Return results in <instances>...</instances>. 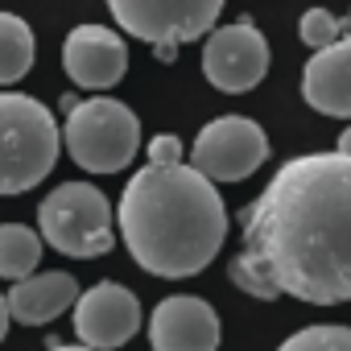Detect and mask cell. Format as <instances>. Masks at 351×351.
Returning a JSON list of instances; mask_svg holds the SVG:
<instances>
[{
    "label": "cell",
    "instance_id": "cell-1",
    "mask_svg": "<svg viewBox=\"0 0 351 351\" xmlns=\"http://www.w3.org/2000/svg\"><path fill=\"white\" fill-rule=\"evenodd\" d=\"M232 281L261 302H351V157L302 153L273 173L244 211Z\"/></svg>",
    "mask_w": 351,
    "mask_h": 351
},
{
    "label": "cell",
    "instance_id": "cell-2",
    "mask_svg": "<svg viewBox=\"0 0 351 351\" xmlns=\"http://www.w3.org/2000/svg\"><path fill=\"white\" fill-rule=\"evenodd\" d=\"M116 223L128 256L153 277H195L228 240V207L211 178L186 161L141 165L120 203Z\"/></svg>",
    "mask_w": 351,
    "mask_h": 351
},
{
    "label": "cell",
    "instance_id": "cell-3",
    "mask_svg": "<svg viewBox=\"0 0 351 351\" xmlns=\"http://www.w3.org/2000/svg\"><path fill=\"white\" fill-rule=\"evenodd\" d=\"M62 149L54 112L21 91H0V195H25L50 178Z\"/></svg>",
    "mask_w": 351,
    "mask_h": 351
},
{
    "label": "cell",
    "instance_id": "cell-4",
    "mask_svg": "<svg viewBox=\"0 0 351 351\" xmlns=\"http://www.w3.org/2000/svg\"><path fill=\"white\" fill-rule=\"evenodd\" d=\"M62 145L75 165L87 173H120L132 165L141 149V120L128 104L95 95V99H75L66 108L62 124Z\"/></svg>",
    "mask_w": 351,
    "mask_h": 351
},
{
    "label": "cell",
    "instance_id": "cell-5",
    "mask_svg": "<svg viewBox=\"0 0 351 351\" xmlns=\"http://www.w3.org/2000/svg\"><path fill=\"white\" fill-rule=\"evenodd\" d=\"M38 236L62 256L91 261L112 252V203L91 182H62L38 203Z\"/></svg>",
    "mask_w": 351,
    "mask_h": 351
},
{
    "label": "cell",
    "instance_id": "cell-6",
    "mask_svg": "<svg viewBox=\"0 0 351 351\" xmlns=\"http://www.w3.org/2000/svg\"><path fill=\"white\" fill-rule=\"evenodd\" d=\"M108 13L149 46H182L215 29L223 0H108Z\"/></svg>",
    "mask_w": 351,
    "mask_h": 351
},
{
    "label": "cell",
    "instance_id": "cell-7",
    "mask_svg": "<svg viewBox=\"0 0 351 351\" xmlns=\"http://www.w3.org/2000/svg\"><path fill=\"white\" fill-rule=\"evenodd\" d=\"M269 161V136L248 116H215L191 145V165L211 182H244Z\"/></svg>",
    "mask_w": 351,
    "mask_h": 351
},
{
    "label": "cell",
    "instance_id": "cell-8",
    "mask_svg": "<svg viewBox=\"0 0 351 351\" xmlns=\"http://www.w3.org/2000/svg\"><path fill=\"white\" fill-rule=\"evenodd\" d=\"M269 42L252 21L215 25L203 42V75L215 91L244 95L269 75Z\"/></svg>",
    "mask_w": 351,
    "mask_h": 351
},
{
    "label": "cell",
    "instance_id": "cell-9",
    "mask_svg": "<svg viewBox=\"0 0 351 351\" xmlns=\"http://www.w3.org/2000/svg\"><path fill=\"white\" fill-rule=\"evenodd\" d=\"M75 335L83 347L116 351L141 330V302L120 281H99L75 298Z\"/></svg>",
    "mask_w": 351,
    "mask_h": 351
},
{
    "label": "cell",
    "instance_id": "cell-10",
    "mask_svg": "<svg viewBox=\"0 0 351 351\" xmlns=\"http://www.w3.org/2000/svg\"><path fill=\"white\" fill-rule=\"evenodd\" d=\"M153 351H219V314L195 293L161 298L149 314Z\"/></svg>",
    "mask_w": 351,
    "mask_h": 351
},
{
    "label": "cell",
    "instance_id": "cell-11",
    "mask_svg": "<svg viewBox=\"0 0 351 351\" xmlns=\"http://www.w3.org/2000/svg\"><path fill=\"white\" fill-rule=\"evenodd\" d=\"M62 66L75 87L108 91L128 71V46L108 25H75L62 42Z\"/></svg>",
    "mask_w": 351,
    "mask_h": 351
},
{
    "label": "cell",
    "instance_id": "cell-12",
    "mask_svg": "<svg viewBox=\"0 0 351 351\" xmlns=\"http://www.w3.org/2000/svg\"><path fill=\"white\" fill-rule=\"evenodd\" d=\"M302 99L322 116L351 120V38H335L310 54L302 71Z\"/></svg>",
    "mask_w": 351,
    "mask_h": 351
},
{
    "label": "cell",
    "instance_id": "cell-13",
    "mask_svg": "<svg viewBox=\"0 0 351 351\" xmlns=\"http://www.w3.org/2000/svg\"><path fill=\"white\" fill-rule=\"evenodd\" d=\"M79 298V281L62 269L54 273H29L21 281H13V289L5 293L9 302V318H17L21 326H42L54 322L58 314H66Z\"/></svg>",
    "mask_w": 351,
    "mask_h": 351
},
{
    "label": "cell",
    "instance_id": "cell-14",
    "mask_svg": "<svg viewBox=\"0 0 351 351\" xmlns=\"http://www.w3.org/2000/svg\"><path fill=\"white\" fill-rule=\"evenodd\" d=\"M34 54H38V46H34L29 21L17 13H0V87L25 79L34 66Z\"/></svg>",
    "mask_w": 351,
    "mask_h": 351
},
{
    "label": "cell",
    "instance_id": "cell-15",
    "mask_svg": "<svg viewBox=\"0 0 351 351\" xmlns=\"http://www.w3.org/2000/svg\"><path fill=\"white\" fill-rule=\"evenodd\" d=\"M42 248H46V244H42L38 228L0 223V277H5V281H21V277L38 273Z\"/></svg>",
    "mask_w": 351,
    "mask_h": 351
},
{
    "label": "cell",
    "instance_id": "cell-16",
    "mask_svg": "<svg viewBox=\"0 0 351 351\" xmlns=\"http://www.w3.org/2000/svg\"><path fill=\"white\" fill-rule=\"evenodd\" d=\"M277 351H351V326H302Z\"/></svg>",
    "mask_w": 351,
    "mask_h": 351
},
{
    "label": "cell",
    "instance_id": "cell-17",
    "mask_svg": "<svg viewBox=\"0 0 351 351\" xmlns=\"http://www.w3.org/2000/svg\"><path fill=\"white\" fill-rule=\"evenodd\" d=\"M298 34H302V42H306L310 50H322V46H330L335 38H343V21H339L330 9H306Z\"/></svg>",
    "mask_w": 351,
    "mask_h": 351
},
{
    "label": "cell",
    "instance_id": "cell-18",
    "mask_svg": "<svg viewBox=\"0 0 351 351\" xmlns=\"http://www.w3.org/2000/svg\"><path fill=\"white\" fill-rule=\"evenodd\" d=\"M149 161L153 165H173V161H182V141L173 136V132H161L149 141Z\"/></svg>",
    "mask_w": 351,
    "mask_h": 351
},
{
    "label": "cell",
    "instance_id": "cell-19",
    "mask_svg": "<svg viewBox=\"0 0 351 351\" xmlns=\"http://www.w3.org/2000/svg\"><path fill=\"white\" fill-rule=\"evenodd\" d=\"M335 153H343V157H351V124L339 132V145H335Z\"/></svg>",
    "mask_w": 351,
    "mask_h": 351
},
{
    "label": "cell",
    "instance_id": "cell-20",
    "mask_svg": "<svg viewBox=\"0 0 351 351\" xmlns=\"http://www.w3.org/2000/svg\"><path fill=\"white\" fill-rule=\"evenodd\" d=\"M9 322H13V318H9V302H5V293H0V339L9 335Z\"/></svg>",
    "mask_w": 351,
    "mask_h": 351
},
{
    "label": "cell",
    "instance_id": "cell-21",
    "mask_svg": "<svg viewBox=\"0 0 351 351\" xmlns=\"http://www.w3.org/2000/svg\"><path fill=\"white\" fill-rule=\"evenodd\" d=\"M50 351H95V347H83V343H75V347H50Z\"/></svg>",
    "mask_w": 351,
    "mask_h": 351
}]
</instances>
